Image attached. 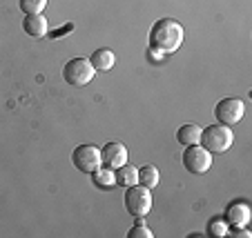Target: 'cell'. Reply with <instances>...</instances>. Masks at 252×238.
I'll list each match as a JSON object with an SVG mask.
<instances>
[{"instance_id": "1", "label": "cell", "mask_w": 252, "mask_h": 238, "mask_svg": "<svg viewBox=\"0 0 252 238\" xmlns=\"http://www.w3.org/2000/svg\"><path fill=\"white\" fill-rule=\"evenodd\" d=\"M186 31L174 18H158L150 29V47L158 53H174L183 45Z\"/></svg>"}, {"instance_id": "2", "label": "cell", "mask_w": 252, "mask_h": 238, "mask_svg": "<svg viewBox=\"0 0 252 238\" xmlns=\"http://www.w3.org/2000/svg\"><path fill=\"white\" fill-rule=\"evenodd\" d=\"M201 145L208 149L210 154H223L232 147L234 143V132L228 125H210V127L201 129Z\"/></svg>"}, {"instance_id": "3", "label": "cell", "mask_w": 252, "mask_h": 238, "mask_svg": "<svg viewBox=\"0 0 252 238\" xmlns=\"http://www.w3.org/2000/svg\"><path fill=\"white\" fill-rule=\"evenodd\" d=\"M125 210L134 218H145L152 212V194L148 187H143L141 183L127 187L125 191Z\"/></svg>"}, {"instance_id": "4", "label": "cell", "mask_w": 252, "mask_h": 238, "mask_svg": "<svg viewBox=\"0 0 252 238\" xmlns=\"http://www.w3.org/2000/svg\"><path fill=\"white\" fill-rule=\"evenodd\" d=\"M96 69L92 67L90 58H71L67 60V65L63 67V78H65L67 85L71 87H83L87 82H92Z\"/></svg>"}, {"instance_id": "5", "label": "cell", "mask_w": 252, "mask_h": 238, "mask_svg": "<svg viewBox=\"0 0 252 238\" xmlns=\"http://www.w3.org/2000/svg\"><path fill=\"white\" fill-rule=\"evenodd\" d=\"M71 162H74V167H76L78 172L90 174L92 176V174L103 165V160H100V149L92 143L78 145V147L71 152Z\"/></svg>"}, {"instance_id": "6", "label": "cell", "mask_w": 252, "mask_h": 238, "mask_svg": "<svg viewBox=\"0 0 252 238\" xmlns=\"http://www.w3.org/2000/svg\"><path fill=\"white\" fill-rule=\"evenodd\" d=\"M183 167L194 176L205 174L212 167V154L203 145H188L183 152Z\"/></svg>"}, {"instance_id": "7", "label": "cell", "mask_w": 252, "mask_h": 238, "mask_svg": "<svg viewBox=\"0 0 252 238\" xmlns=\"http://www.w3.org/2000/svg\"><path fill=\"white\" fill-rule=\"evenodd\" d=\"M243 111H246L243 100H239V98H223V100H219V103H217V107H214V118H217V123L232 127V125H237L239 120L243 118Z\"/></svg>"}, {"instance_id": "8", "label": "cell", "mask_w": 252, "mask_h": 238, "mask_svg": "<svg viewBox=\"0 0 252 238\" xmlns=\"http://www.w3.org/2000/svg\"><path fill=\"white\" fill-rule=\"evenodd\" d=\"M100 160H103V167H110V169H119L121 165L127 162V147L123 143H107L103 149H100Z\"/></svg>"}, {"instance_id": "9", "label": "cell", "mask_w": 252, "mask_h": 238, "mask_svg": "<svg viewBox=\"0 0 252 238\" xmlns=\"http://www.w3.org/2000/svg\"><path fill=\"white\" fill-rule=\"evenodd\" d=\"M250 207H248V203H241V200H237V203H230L228 210H225V220H228V225H232V227H246L248 223H250Z\"/></svg>"}, {"instance_id": "10", "label": "cell", "mask_w": 252, "mask_h": 238, "mask_svg": "<svg viewBox=\"0 0 252 238\" xmlns=\"http://www.w3.org/2000/svg\"><path fill=\"white\" fill-rule=\"evenodd\" d=\"M23 29L27 36H32V38H45L49 31V25H47V18H45L43 14H36V16H25Z\"/></svg>"}, {"instance_id": "11", "label": "cell", "mask_w": 252, "mask_h": 238, "mask_svg": "<svg viewBox=\"0 0 252 238\" xmlns=\"http://www.w3.org/2000/svg\"><path fill=\"white\" fill-rule=\"evenodd\" d=\"M90 62L96 72H110L112 67H114L116 58H114V52H112V49H96V52L92 53Z\"/></svg>"}, {"instance_id": "12", "label": "cell", "mask_w": 252, "mask_h": 238, "mask_svg": "<svg viewBox=\"0 0 252 238\" xmlns=\"http://www.w3.org/2000/svg\"><path fill=\"white\" fill-rule=\"evenodd\" d=\"M114 174H116V185L125 187V189L138 183V167L129 165V162H125L119 169H114Z\"/></svg>"}, {"instance_id": "13", "label": "cell", "mask_w": 252, "mask_h": 238, "mask_svg": "<svg viewBox=\"0 0 252 238\" xmlns=\"http://www.w3.org/2000/svg\"><path fill=\"white\" fill-rule=\"evenodd\" d=\"M176 140L181 145H199V140H201V127L199 125H192V123H188V125H181V129L176 132Z\"/></svg>"}, {"instance_id": "14", "label": "cell", "mask_w": 252, "mask_h": 238, "mask_svg": "<svg viewBox=\"0 0 252 238\" xmlns=\"http://www.w3.org/2000/svg\"><path fill=\"white\" fill-rule=\"evenodd\" d=\"M138 183L148 189H154L158 185V169L154 165H145L138 169Z\"/></svg>"}, {"instance_id": "15", "label": "cell", "mask_w": 252, "mask_h": 238, "mask_svg": "<svg viewBox=\"0 0 252 238\" xmlns=\"http://www.w3.org/2000/svg\"><path fill=\"white\" fill-rule=\"evenodd\" d=\"M92 176H94V181L98 187H114L116 185V174H114V169H110V167L100 165Z\"/></svg>"}, {"instance_id": "16", "label": "cell", "mask_w": 252, "mask_h": 238, "mask_svg": "<svg viewBox=\"0 0 252 238\" xmlns=\"http://www.w3.org/2000/svg\"><path fill=\"white\" fill-rule=\"evenodd\" d=\"M18 5L25 16H36L43 14V9L47 7V0H18Z\"/></svg>"}, {"instance_id": "17", "label": "cell", "mask_w": 252, "mask_h": 238, "mask_svg": "<svg viewBox=\"0 0 252 238\" xmlns=\"http://www.w3.org/2000/svg\"><path fill=\"white\" fill-rule=\"evenodd\" d=\"M208 232H210V236H225V234H228V223H225V220L214 218L212 223H210Z\"/></svg>"}, {"instance_id": "18", "label": "cell", "mask_w": 252, "mask_h": 238, "mask_svg": "<svg viewBox=\"0 0 252 238\" xmlns=\"http://www.w3.org/2000/svg\"><path fill=\"white\" fill-rule=\"evenodd\" d=\"M127 236H129V238H152L154 234L150 232L148 225L138 223V225H134V227H132V232H127Z\"/></svg>"}, {"instance_id": "19", "label": "cell", "mask_w": 252, "mask_h": 238, "mask_svg": "<svg viewBox=\"0 0 252 238\" xmlns=\"http://www.w3.org/2000/svg\"><path fill=\"white\" fill-rule=\"evenodd\" d=\"M228 232L232 234V236H237V238H250V236H252V234L246 232L243 227H232V229H228Z\"/></svg>"}]
</instances>
